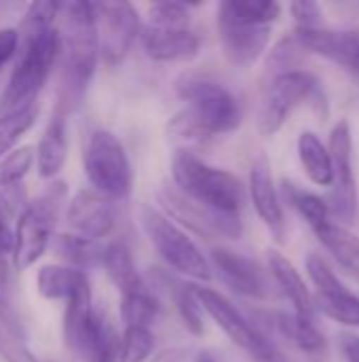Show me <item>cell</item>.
<instances>
[{"instance_id": "obj_15", "label": "cell", "mask_w": 359, "mask_h": 362, "mask_svg": "<svg viewBox=\"0 0 359 362\" xmlns=\"http://www.w3.org/2000/svg\"><path fill=\"white\" fill-rule=\"evenodd\" d=\"M209 257L214 269L233 293L248 299H264L269 295L267 276L254 259L222 246L214 248Z\"/></svg>"}, {"instance_id": "obj_47", "label": "cell", "mask_w": 359, "mask_h": 362, "mask_svg": "<svg viewBox=\"0 0 359 362\" xmlns=\"http://www.w3.org/2000/svg\"><path fill=\"white\" fill-rule=\"evenodd\" d=\"M195 362H218L214 356H209V354H199L197 358H195Z\"/></svg>"}, {"instance_id": "obj_35", "label": "cell", "mask_w": 359, "mask_h": 362, "mask_svg": "<svg viewBox=\"0 0 359 362\" xmlns=\"http://www.w3.org/2000/svg\"><path fill=\"white\" fill-rule=\"evenodd\" d=\"M174 301H176L180 320L188 329V333L201 337L205 333V314H203L199 301L195 299V295L190 291V284H180L174 291Z\"/></svg>"}, {"instance_id": "obj_28", "label": "cell", "mask_w": 359, "mask_h": 362, "mask_svg": "<svg viewBox=\"0 0 359 362\" xmlns=\"http://www.w3.org/2000/svg\"><path fill=\"white\" fill-rule=\"evenodd\" d=\"M315 233L320 242L328 248V252L336 259V263L347 274L359 278V238L332 221Z\"/></svg>"}, {"instance_id": "obj_22", "label": "cell", "mask_w": 359, "mask_h": 362, "mask_svg": "<svg viewBox=\"0 0 359 362\" xmlns=\"http://www.w3.org/2000/svg\"><path fill=\"white\" fill-rule=\"evenodd\" d=\"M269 269H271L277 286L286 295V299L292 303L294 314H298L303 318H313V312H315L313 295H311L307 282L303 280V276L298 274V269L292 265V261H288L277 250H269Z\"/></svg>"}, {"instance_id": "obj_12", "label": "cell", "mask_w": 359, "mask_h": 362, "mask_svg": "<svg viewBox=\"0 0 359 362\" xmlns=\"http://www.w3.org/2000/svg\"><path fill=\"white\" fill-rule=\"evenodd\" d=\"M330 157L334 168V189L328 210L343 223H353L358 214V180L353 172V138L347 121H339L330 134Z\"/></svg>"}, {"instance_id": "obj_30", "label": "cell", "mask_w": 359, "mask_h": 362, "mask_svg": "<svg viewBox=\"0 0 359 362\" xmlns=\"http://www.w3.org/2000/svg\"><path fill=\"white\" fill-rule=\"evenodd\" d=\"M284 197L288 199V204L305 218V223L313 229V231H320L324 225L330 223V210H328V204L315 195V193H309L292 182H284Z\"/></svg>"}, {"instance_id": "obj_23", "label": "cell", "mask_w": 359, "mask_h": 362, "mask_svg": "<svg viewBox=\"0 0 359 362\" xmlns=\"http://www.w3.org/2000/svg\"><path fill=\"white\" fill-rule=\"evenodd\" d=\"M99 267H104L106 276L110 278V282L116 286V291L121 295L133 293L144 286V282L138 274L135 261L131 257V250L123 242H112V244L104 246Z\"/></svg>"}, {"instance_id": "obj_46", "label": "cell", "mask_w": 359, "mask_h": 362, "mask_svg": "<svg viewBox=\"0 0 359 362\" xmlns=\"http://www.w3.org/2000/svg\"><path fill=\"white\" fill-rule=\"evenodd\" d=\"M188 350L186 348H171L154 356L152 362H188Z\"/></svg>"}, {"instance_id": "obj_17", "label": "cell", "mask_w": 359, "mask_h": 362, "mask_svg": "<svg viewBox=\"0 0 359 362\" xmlns=\"http://www.w3.org/2000/svg\"><path fill=\"white\" fill-rule=\"evenodd\" d=\"M144 53L159 64H184L199 55L201 38L190 28L144 25L140 32Z\"/></svg>"}, {"instance_id": "obj_32", "label": "cell", "mask_w": 359, "mask_h": 362, "mask_svg": "<svg viewBox=\"0 0 359 362\" xmlns=\"http://www.w3.org/2000/svg\"><path fill=\"white\" fill-rule=\"evenodd\" d=\"M313 303L315 310H320L324 316L345 327H359V297L347 288L334 295H317Z\"/></svg>"}, {"instance_id": "obj_38", "label": "cell", "mask_w": 359, "mask_h": 362, "mask_svg": "<svg viewBox=\"0 0 359 362\" xmlns=\"http://www.w3.org/2000/svg\"><path fill=\"white\" fill-rule=\"evenodd\" d=\"M61 4L59 2H32L28 4L25 13H23V23L19 32H38V30H47L53 28L55 19L59 17Z\"/></svg>"}, {"instance_id": "obj_8", "label": "cell", "mask_w": 359, "mask_h": 362, "mask_svg": "<svg viewBox=\"0 0 359 362\" xmlns=\"http://www.w3.org/2000/svg\"><path fill=\"white\" fill-rule=\"evenodd\" d=\"M83 170L91 189L110 202L127 199L133 189V172L123 142L108 129H95L83 153Z\"/></svg>"}, {"instance_id": "obj_27", "label": "cell", "mask_w": 359, "mask_h": 362, "mask_svg": "<svg viewBox=\"0 0 359 362\" xmlns=\"http://www.w3.org/2000/svg\"><path fill=\"white\" fill-rule=\"evenodd\" d=\"M34 157L36 148L32 144H23L0 159V202L4 204L6 210L11 206V197L19 191L23 178L30 174Z\"/></svg>"}, {"instance_id": "obj_4", "label": "cell", "mask_w": 359, "mask_h": 362, "mask_svg": "<svg viewBox=\"0 0 359 362\" xmlns=\"http://www.w3.org/2000/svg\"><path fill=\"white\" fill-rule=\"evenodd\" d=\"M171 178L182 195L212 210L239 214L243 208L245 187L241 180L226 170L205 163L190 151H176L171 159Z\"/></svg>"}, {"instance_id": "obj_3", "label": "cell", "mask_w": 359, "mask_h": 362, "mask_svg": "<svg viewBox=\"0 0 359 362\" xmlns=\"http://www.w3.org/2000/svg\"><path fill=\"white\" fill-rule=\"evenodd\" d=\"M19 59L0 95V115L32 106L59 59V30L19 32Z\"/></svg>"}, {"instance_id": "obj_6", "label": "cell", "mask_w": 359, "mask_h": 362, "mask_svg": "<svg viewBox=\"0 0 359 362\" xmlns=\"http://www.w3.org/2000/svg\"><path fill=\"white\" fill-rule=\"evenodd\" d=\"M140 221L148 242L174 272L197 282H207L212 278V265L197 242L159 208L142 206Z\"/></svg>"}, {"instance_id": "obj_39", "label": "cell", "mask_w": 359, "mask_h": 362, "mask_svg": "<svg viewBox=\"0 0 359 362\" xmlns=\"http://www.w3.org/2000/svg\"><path fill=\"white\" fill-rule=\"evenodd\" d=\"M300 53H305L303 47L296 42L294 36H290V38H284L281 42H277V47L271 51L269 64L273 68H277L279 74L281 72H292L296 68V64L300 62Z\"/></svg>"}, {"instance_id": "obj_2", "label": "cell", "mask_w": 359, "mask_h": 362, "mask_svg": "<svg viewBox=\"0 0 359 362\" xmlns=\"http://www.w3.org/2000/svg\"><path fill=\"white\" fill-rule=\"evenodd\" d=\"M176 93L186 104L167 125L176 140L203 142L220 134H231L241 125L239 102L216 81L186 74L176 83Z\"/></svg>"}, {"instance_id": "obj_43", "label": "cell", "mask_w": 359, "mask_h": 362, "mask_svg": "<svg viewBox=\"0 0 359 362\" xmlns=\"http://www.w3.org/2000/svg\"><path fill=\"white\" fill-rule=\"evenodd\" d=\"M13 240H15V231L8 221V210L0 202V263H4V257L13 252Z\"/></svg>"}, {"instance_id": "obj_20", "label": "cell", "mask_w": 359, "mask_h": 362, "mask_svg": "<svg viewBox=\"0 0 359 362\" xmlns=\"http://www.w3.org/2000/svg\"><path fill=\"white\" fill-rule=\"evenodd\" d=\"M34 148H36L34 163H36L38 176L44 180L55 178L63 170L66 159H68V115L66 112L57 108L53 110L47 129Z\"/></svg>"}, {"instance_id": "obj_11", "label": "cell", "mask_w": 359, "mask_h": 362, "mask_svg": "<svg viewBox=\"0 0 359 362\" xmlns=\"http://www.w3.org/2000/svg\"><path fill=\"white\" fill-rule=\"evenodd\" d=\"M99 57L106 66L114 68L125 62L135 38H140L142 21L131 2L104 0L93 2Z\"/></svg>"}, {"instance_id": "obj_14", "label": "cell", "mask_w": 359, "mask_h": 362, "mask_svg": "<svg viewBox=\"0 0 359 362\" xmlns=\"http://www.w3.org/2000/svg\"><path fill=\"white\" fill-rule=\"evenodd\" d=\"M66 223L74 235L99 242L108 238L116 225V206L93 189H83L68 202Z\"/></svg>"}, {"instance_id": "obj_21", "label": "cell", "mask_w": 359, "mask_h": 362, "mask_svg": "<svg viewBox=\"0 0 359 362\" xmlns=\"http://www.w3.org/2000/svg\"><path fill=\"white\" fill-rule=\"evenodd\" d=\"M36 288L49 301H70L76 295L89 293L91 284L85 272L70 265H42L36 274Z\"/></svg>"}, {"instance_id": "obj_44", "label": "cell", "mask_w": 359, "mask_h": 362, "mask_svg": "<svg viewBox=\"0 0 359 362\" xmlns=\"http://www.w3.org/2000/svg\"><path fill=\"white\" fill-rule=\"evenodd\" d=\"M341 348L347 362H359V335L347 333L341 337Z\"/></svg>"}, {"instance_id": "obj_1", "label": "cell", "mask_w": 359, "mask_h": 362, "mask_svg": "<svg viewBox=\"0 0 359 362\" xmlns=\"http://www.w3.org/2000/svg\"><path fill=\"white\" fill-rule=\"evenodd\" d=\"M59 17L63 19L59 32L61 78L55 108L70 115L80 106L99 59L93 2H66L61 4Z\"/></svg>"}, {"instance_id": "obj_31", "label": "cell", "mask_w": 359, "mask_h": 362, "mask_svg": "<svg viewBox=\"0 0 359 362\" xmlns=\"http://www.w3.org/2000/svg\"><path fill=\"white\" fill-rule=\"evenodd\" d=\"M157 314H159V301L146 284L133 293L121 295V318L125 327L150 329Z\"/></svg>"}, {"instance_id": "obj_19", "label": "cell", "mask_w": 359, "mask_h": 362, "mask_svg": "<svg viewBox=\"0 0 359 362\" xmlns=\"http://www.w3.org/2000/svg\"><path fill=\"white\" fill-rule=\"evenodd\" d=\"M248 191H250L252 206H254L256 214L260 216V221L269 227V231L277 240H281L284 229H286L284 208H281V199H279V193H277V187H275L267 157L256 159V163L252 165Z\"/></svg>"}, {"instance_id": "obj_7", "label": "cell", "mask_w": 359, "mask_h": 362, "mask_svg": "<svg viewBox=\"0 0 359 362\" xmlns=\"http://www.w3.org/2000/svg\"><path fill=\"white\" fill-rule=\"evenodd\" d=\"M63 341L85 362H116L118 337L112 325L93 310L91 291L66 303Z\"/></svg>"}, {"instance_id": "obj_33", "label": "cell", "mask_w": 359, "mask_h": 362, "mask_svg": "<svg viewBox=\"0 0 359 362\" xmlns=\"http://www.w3.org/2000/svg\"><path fill=\"white\" fill-rule=\"evenodd\" d=\"M36 115H38V108L34 104L0 115V159L8 155L13 148H17V142L21 140V136L30 132L32 125L36 123Z\"/></svg>"}, {"instance_id": "obj_13", "label": "cell", "mask_w": 359, "mask_h": 362, "mask_svg": "<svg viewBox=\"0 0 359 362\" xmlns=\"http://www.w3.org/2000/svg\"><path fill=\"white\" fill-rule=\"evenodd\" d=\"M190 291L195 295V299L199 301L203 314H207L224 333L226 337L239 346L241 350H245L248 354H252V358L264 348V344L269 341L258 329H254L250 325V320L218 291L207 288V286H197L190 284Z\"/></svg>"}, {"instance_id": "obj_5", "label": "cell", "mask_w": 359, "mask_h": 362, "mask_svg": "<svg viewBox=\"0 0 359 362\" xmlns=\"http://www.w3.org/2000/svg\"><path fill=\"white\" fill-rule=\"evenodd\" d=\"M63 204H68V189L66 182L57 180L21 210L19 221L13 229L15 240L11 252L13 265L19 272L30 269L47 252Z\"/></svg>"}, {"instance_id": "obj_26", "label": "cell", "mask_w": 359, "mask_h": 362, "mask_svg": "<svg viewBox=\"0 0 359 362\" xmlns=\"http://www.w3.org/2000/svg\"><path fill=\"white\" fill-rule=\"evenodd\" d=\"M281 6L271 0H229L218 6V21L239 25H271Z\"/></svg>"}, {"instance_id": "obj_25", "label": "cell", "mask_w": 359, "mask_h": 362, "mask_svg": "<svg viewBox=\"0 0 359 362\" xmlns=\"http://www.w3.org/2000/svg\"><path fill=\"white\" fill-rule=\"evenodd\" d=\"M277 331L300 352L309 356H320L326 352V339L322 331L313 325V318H303L298 314H275Z\"/></svg>"}, {"instance_id": "obj_45", "label": "cell", "mask_w": 359, "mask_h": 362, "mask_svg": "<svg viewBox=\"0 0 359 362\" xmlns=\"http://www.w3.org/2000/svg\"><path fill=\"white\" fill-rule=\"evenodd\" d=\"M254 361L256 362H290L286 356H284V354H281V352H279V350H277V348H275V346H273V344H271V341H267V344H264V348L254 356Z\"/></svg>"}, {"instance_id": "obj_40", "label": "cell", "mask_w": 359, "mask_h": 362, "mask_svg": "<svg viewBox=\"0 0 359 362\" xmlns=\"http://www.w3.org/2000/svg\"><path fill=\"white\" fill-rule=\"evenodd\" d=\"M290 13L296 21V30H320L324 28L322 6L311 0H298L290 4Z\"/></svg>"}, {"instance_id": "obj_34", "label": "cell", "mask_w": 359, "mask_h": 362, "mask_svg": "<svg viewBox=\"0 0 359 362\" xmlns=\"http://www.w3.org/2000/svg\"><path fill=\"white\" fill-rule=\"evenodd\" d=\"M154 350V335L146 327H125L116 362H146Z\"/></svg>"}, {"instance_id": "obj_18", "label": "cell", "mask_w": 359, "mask_h": 362, "mask_svg": "<svg viewBox=\"0 0 359 362\" xmlns=\"http://www.w3.org/2000/svg\"><path fill=\"white\" fill-rule=\"evenodd\" d=\"M218 36L224 57L237 68H252L267 51L271 25H239L218 21Z\"/></svg>"}, {"instance_id": "obj_41", "label": "cell", "mask_w": 359, "mask_h": 362, "mask_svg": "<svg viewBox=\"0 0 359 362\" xmlns=\"http://www.w3.org/2000/svg\"><path fill=\"white\" fill-rule=\"evenodd\" d=\"M0 350L6 362H40L25 346L21 335H13L4 329H0Z\"/></svg>"}, {"instance_id": "obj_10", "label": "cell", "mask_w": 359, "mask_h": 362, "mask_svg": "<svg viewBox=\"0 0 359 362\" xmlns=\"http://www.w3.org/2000/svg\"><path fill=\"white\" fill-rule=\"evenodd\" d=\"M320 83L311 72L305 70H292L281 72L273 78L271 87L267 89L264 98L260 100L258 112H256V127L264 138L275 136L292 115L296 106L303 102L317 98Z\"/></svg>"}, {"instance_id": "obj_24", "label": "cell", "mask_w": 359, "mask_h": 362, "mask_svg": "<svg viewBox=\"0 0 359 362\" xmlns=\"http://www.w3.org/2000/svg\"><path fill=\"white\" fill-rule=\"evenodd\" d=\"M298 157L303 163L305 174L311 182L320 187H332L334 182V168L328 146L322 138L313 132H303L298 138Z\"/></svg>"}, {"instance_id": "obj_16", "label": "cell", "mask_w": 359, "mask_h": 362, "mask_svg": "<svg viewBox=\"0 0 359 362\" xmlns=\"http://www.w3.org/2000/svg\"><path fill=\"white\" fill-rule=\"evenodd\" d=\"M294 38L305 53L322 55L359 74V32L355 30H296Z\"/></svg>"}, {"instance_id": "obj_29", "label": "cell", "mask_w": 359, "mask_h": 362, "mask_svg": "<svg viewBox=\"0 0 359 362\" xmlns=\"http://www.w3.org/2000/svg\"><path fill=\"white\" fill-rule=\"evenodd\" d=\"M55 250L66 261V265H70L74 269H80V272H85L89 267H99L102 265L104 246L99 242L85 240V238H78L74 233L57 235Z\"/></svg>"}, {"instance_id": "obj_9", "label": "cell", "mask_w": 359, "mask_h": 362, "mask_svg": "<svg viewBox=\"0 0 359 362\" xmlns=\"http://www.w3.org/2000/svg\"><path fill=\"white\" fill-rule=\"evenodd\" d=\"M157 197L161 204L159 210L182 229L188 227L190 231L209 240H239L243 233L239 214L218 212L203 204H197L195 199L182 195L176 187H161Z\"/></svg>"}, {"instance_id": "obj_42", "label": "cell", "mask_w": 359, "mask_h": 362, "mask_svg": "<svg viewBox=\"0 0 359 362\" xmlns=\"http://www.w3.org/2000/svg\"><path fill=\"white\" fill-rule=\"evenodd\" d=\"M19 30L15 28H2L0 30V70L2 66H6L19 51Z\"/></svg>"}, {"instance_id": "obj_36", "label": "cell", "mask_w": 359, "mask_h": 362, "mask_svg": "<svg viewBox=\"0 0 359 362\" xmlns=\"http://www.w3.org/2000/svg\"><path fill=\"white\" fill-rule=\"evenodd\" d=\"M190 6L184 2H154L148 6V23L154 28H188Z\"/></svg>"}, {"instance_id": "obj_37", "label": "cell", "mask_w": 359, "mask_h": 362, "mask_svg": "<svg viewBox=\"0 0 359 362\" xmlns=\"http://www.w3.org/2000/svg\"><path fill=\"white\" fill-rule=\"evenodd\" d=\"M307 272H309L311 282L317 286V295H334L347 288L320 255L307 257Z\"/></svg>"}]
</instances>
